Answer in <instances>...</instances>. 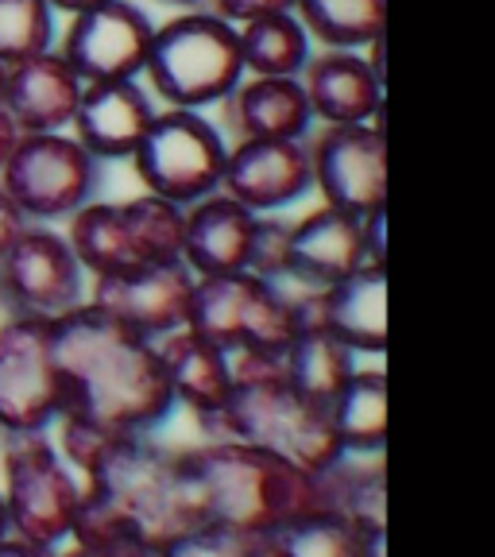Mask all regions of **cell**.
Segmentation results:
<instances>
[{
	"instance_id": "14",
	"label": "cell",
	"mask_w": 495,
	"mask_h": 557,
	"mask_svg": "<svg viewBox=\"0 0 495 557\" xmlns=\"http://www.w3.org/2000/svg\"><path fill=\"white\" fill-rule=\"evenodd\" d=\"M313 186L325 206L372 218L387 198V139L375 124H325L310 139Z\"/></svg>"
},
{
	"instance_id": "44",
	"label": "cell",
	"mask_w": 495,
	"mask_h": 557,
	"mask_svg": "<svg viewBox=\"0 0 495 557\" xmlns=\"http://www.w3.org/2000/svg\"><path fill=\"white\" fill-rule=\"evenodd\" d=\"M4 70H9V66H4V62H0V86H4Z\"/></svg>"
},
{
	"instance_id": "8",
	"label": "cell",
	"mask_w": 495,
	"mask_h": 557,
	"mask_svg": "<svg viewBox=\"0 0 495 557\" xmlns=\"http://www.w3.org/2000/svg\"><path fill=\"white\" fill-rule=\"evenodd\" d=\"M82 487L128 515L139 531L163 546L174 534L190 531L178 496V461L174 453L151 442V434H121L94 472L82 476Z\"/></svg>"
},
{
	"instance_id": "5",
	"label": "cell",
	"mask_w": 495,
	"mask_h": 557,
	"mask_svg": "<svg viewBox=\"0 0 495 557\" xmlns=\"http://www.w3.org/2000/svg\"><path fill=\"white\" fill-rule=\"evenodd\" d=\"M151 89L171 109H206L244 82L236 24L213 12H186L156 27L144 62Z\"/></svg>"
},
{
	"instance_id": "37",
	"label": "cell",
	"mask_w": 495,
	"mask_h": 557,
	"mask_svg": "<svg viewBox=\"0 0 495 557\" xmlns=\"http://www.w3.org/2000/svg\"><path fill=\"white\" fill-rule=\"evenodd\" d=\"M383 209L380 213H372V218H364V248H368V263H375V268H383Z\"/></svg>"
},
{
	"instance_id": "21",
	"label": "cell",
	"mask_w": 495,
	"mask_h": 557,
	"mask_svg": "<svg viewBox=\"0 0 495 557\" xmlns=\"http://www.w3.org/2000/svg\"><path fill=\"white\" fill-rule=\"evenodd\" d=\"M302 89L313 121L375 124L383 116V78L357 51H325L306 59Z\"/></svg>"
},
{
	"instance_id": "41",
	"label": "cell",
	"mask_w": 495,
	"mask_h": 557,
	"mask_svg": "<svg viewBox=\"0 0 495 557\" xmlns=\"http://www.w3.org/2000/svg\"><path fill=\"white\" fill-rule=\"evenodd\" d=\"M9 539V511H4V496H0V542Z\"/></svg>"
},
{
	"instance_id": "23",
	"label": "cell",
	"mask_w": 495,
	"mask_h": 557,
	"mask_svg": "<svg viewBox=\"0 0 495 557\" xmlns=\"http://www.w3.org/2000/svg\"><path fill=\"white\" fill-rule=\"evenodd\" d=\"M225 116L240 139H306L310 101L298 78H252L225 97Z\"/></svg>"
},
{
	"instance_id": "30",
	"label": "cell",
	"mask_w": 495,
	"mask_h": 557,
	"mask_svg": "<svg viewBox=\"0 0 495 557\" xmlns=\"http://www.w3.org/2000/svg\"><path fill=\"white\" fill-rule=\"evenodd\" d=\"M70 542L97 557H159V542L144 534L128 515L82 487V504L70 527Z\"/></svg>"
},
{
	"instance_id": "28",
	"label": "cell",
	"mask_w": 495,
	"mask_h": 557,
	"mask_svg": "<svg viewBox=\"0 0 495 557\" xmlns=\"http://www.w3.org/2000/svg\"><path fill=\"white\" fill-rule=\"evenodd\" d=\"M236 35L244 70H252L256 78H298L310 59V35L290 12L248 20L236 27Z\"/></svg>"
},
{
	"instance_id": "17",
	"label": "cell",
	"mask_w": 495,
	"mask_h": 557,
	"mask_svg": "<svg viewBox=\"0 0 495 557\" xmlns=\"http://www.w3.org/2000/svg\"><path fill=\"white\" fill-rule=\"evenodd\" d=\"M313 186L306 139H240L225 159L221 190L252 213H271L298 201Z\"/></svg>"
},
{
	"instance_id": "25",
	"label": "cell",
	"mask_w": 495,
	"mask_h": 557,
	"mask_svg": "<svg viewBox=\"0 0 495 557\" xmlns=\"http://www.w3.org/2000/svg\"><path fill=\"white\" fill-rule=\"evenodd\" d=\"M252 557H360V527L345 515L318 511L248 534Z\"/></svg>"
},
{
	"instance_id": "42",
	"label": "cell",
	"mask_w": 495,
	"mask_h": 557,
	"mask_svg": "<svg viewBox=\"0 0 495 557\" xmlns=\"http://www.w3.org/2000/svg\"><path fill=\"white\" fill-rule=\"evenodd\" d=\"M54 557H97V554H89V549L74 546V549H66V554H54Z\"/></svg>"
},
{
	"instance_id": "12",
	"label": "cell",
	"mask_w": 495,
	"mask_h": 557,
	"mask_svg": "<svg viewBox=\"0 0 495 557\" xmlns=\"http://www.w3.org/2000/svg\"><path fill=\"white\" fill-rule=\"evenodd\" d=\"M86 302V271L62 233L27 225V233L0 256V310L9 318L54 322Z\"/></svg>"
},
{
	"instance_id": "27",
	"label": "cell",
	"mask_w": 495,
	"mask_h": 557,
	"mask_svg": "<svg viewBox=\"0 0 495 557\" xmlns=\"http://www.w3.org/2000/svg\"><path fill=\"white\" fill-rule=\"evenodd\" d=\"M330 418L348 457H380L387 442V375L352 372L330 403Z\"/></svg>"
},
{
	"instance_id": "3",
	"label": "cell",
	"mask_w": 495,
	"mask_h": 557,
	"mask_svg": "<svg viewBox=\"0 0 495 557\" xmlns=\"http://www.w3.org/2000/svg\"><path fill=\"white\" fill-rule=\"evenodd\" d=\"M198 426L213 442L256 445V449L279 453L310 472H325L348 457L333 430L330 407L298 395L287 383V372L233 383L228 399L213 414H201Z\"/></svg>"
},
{
	"instance_id": "38",
	"label": "cell",
	"mask_w": 495,
	"mask_h": 557,
	"mask_svg": "<svg viewBox=\"0 0 495 557\" xmlns=\"http://www.w3.org/2000/svg\"><path fill=\"white\" fill-rule=\"evenodd\" d=\"M0 557H54V549H44V546H32L24 539H4L0 542Z\"/></svg>"
},
{
	"instance_id": "35",
	"label": "cell",
	"mask_w": 495,
	"mask_h": 557,
	"mask_svg": "<svg viewBox=\"0 0 495 557\" xmlns=\"http://www.w3.org/2000/svg\"><path fill=\"white\" fill-rule=\"evenodd\" d=\"M27 225H35V221L27 218L24 209H20L16 201L9 198V194L0 190V256L9 252L12 244H16L20 236L27 233Z\"/></svg>"
},
{
	"instance_id": "9",
	"label": "cell",
	"mask_w": 495,
	"mask_h": 557,
	"mask_svg": "<svg viewBox=\"0 0 495 557\" xmlns=\"http://www.w3.org/2000/svg\"><path fill=\"white\" fill-rule=\"evenodd\" d=\"M101 163L66 132H27L0 166V190L9 194L35 225L74 218L94 201Z\"/></svg>"
},
{
	"instance_id": "43",
	"label": "cell",
	"mask_w": 495,
	"mask_h": 557,
	"mask_svg": "<svg viewBox=\"0 0 495 557\" xmlns=\"http://www.w3.org/2000/svg\"><path fill=\"white\" fill-rule=\"evenodd\" d=\"M159 4H178V9H190V4H198V0H159Z\"/></svg>"
},
{
	"instance_id": "15",
	"label": "cell",
	"mask_w": 495,
	"mask_h": 557,
	"mask_svg": "<svg viewBox=\"0 0 495 557\" xmlns=\"http://www.w3.org/2000/svg\"><path fill=\"white\" fill-rule=\"evenodd\" d=\"M290 313H295V333L325 330L352 352L383 357L387 352V271L364 263L333 287H298V295H290Z\"/></svg>"
},
{
	"instance_id": "16",
	"label": "cell",
	"mask_w": 495,
	"mask_h": 557,
	"mask_svg": "<svg viewBox=\"0 0 495 557\" xmlns=\"http://www.w3.org/2000/svg\"><path fill=\"white\" fill-rule=\"evenodd\" d=\"M194 295V271L183 260L128 268L116 275H97L89 290V306L116 318L128 330L159 341L183 330Z\"/></svg>"
},
{
	"instance_id": "11",
	"label": "cell",
	"mask_w": 495,
	"mask_h": 557,
	"mask_svg": "<svg viewBox=\"0 0 495 557\" xmlns=\"http://www.w3.org/2000/svg\"><path fill=\"white\" fill-rule=\"evenodd\" d=\"M62 414L51 322L9 318L0 325V434H47Z\"/></svg>"
},
{
	"instance_id": "31",
	"label": "cell",
	"mask_w": 495,
	"mask_h": 557,
	"mask_svg": "<svg viewBox=\"0 0 495 557\" xmlns=\"http://www.w3.org/2000/svg\"><path fill=\"white\" fill-rule=\"evenodd\" d=\"M54 47V9L47 0H0V62H24Z\"/></svg>"
},
{
	"instance_id": "26",
	"label": "cell",
	"mask_w": 495,
	"mask_h": 557,
	"mask_svg": "<svg viewBox=\"0 0 495 557\" xmlns=\"http://www.w3.org/2000/svg\"><path fill=\"white\" fill-rule=\"evenodd\" d=\"M352 357H357V352L348 345H341L333 333L306 330V333H295V341L287 345L283 368H287V383L298 395L330 407L341 395V387L357 372V360Z\"/></svg>"
},
{
	"instance_id": "22",
	"label": "cell",
	"mask_w": 495,
	"mask_h": 557,
	"mask_svg": "<svg viewBox=\"0 0 495 557\" xmlns=\"http://www.w3.org/2000/svg\"><path fill=\"white\" fill-rule=\"evenodd\" d=\"M256 213L244 209L225 190L186 206V233H183V263L194 278L233 275L248 268V244H252Z\"/></svg>"
},
{
	"instance_id": "1",
	"label": "cell",
	"mask_w": 495,
	"mask_h": 557,
	"mask_svg": "<svg viewBox=\"0 0 495 557\" xmlns=\"http://www.w3.org/2000/svg\"><path fill=\"white\" fill-rule=\"evenodd\" d=\"M62 414H89L132 434H151L178 407L159 345L97 306L82 302L51 322Z\"/></svg>"
},
{
	"instance_id": "20",
	"label": "cell",
	"mask_w": 495,
	"mask_h": 557,
	"mask_svg": "<svg viewBox=\"0 0 495 557\" xmlns=\"http://www.w3.org/2000/svg\"><path fill=\"white\" fill-rule=\"evenodd\" d=\"M368 263L364 218L341 213L333 206L313 209L310 218L290 225V271L287 278L302 290L333 287ZM283 278V283H287Z\"/></svg>"
},
{
	"instance_id": "13",
	"label": "cell",
	"mask_w": 495,
	"mask_h": 557,
	"mask_svg": "<svg viewBox=\"0 0 495 557\" xmlns=\"http://www.w3.org/2000/svg\"><path fill=\"white\" fill-rule=\"evenodd\" d=\"M148 12L132 0H101L94 9L74 12L54 51L78 74L82 86L89 82H128L144 74L151 47Z\"/></svg>"
},
{
	"instance_id": "34",
	"label": "cell",
	"mask_w": 495,
	"mask_h": 557,
	"mask_svg": "<svg viewBox=\"0 0 495 557\" xmlns=\"http://www.w3.org/2000/svg\"><path fill=\"white\" fill-rule=\"evenodd\" d=\"M209 4H213V16L228 20V24H248V20L295 9V0H209Z\"/></svg>"
},
{
	"instance_id": "33",
	"label": "cell",
	"mask_w": 495,
	"mask_h": 557,
	"mask_svg": "<svg viewBox=\"0 0 495 557\" xmlns=\"http://www.w3.org/2000/svg\"><path fill=\"white\" fill-rule=\"evenodd\" d=\"M159 557H252L248 534L221 531V527H190L159 546Z\"/></svg>"
},
{
	"instance_id": "10",
	"label": "cell",
	"mask_w": 495,
	"mask_h": 557,
	"mask_svg": "<svg viewBox=\"0 0 495 557\" xmlns=\"http://www.w3.org/2000/svg\"><path fill=\"white\" fill-rule=\"evenodd\" d=\"M186 330L221 348L260 345L287 352V345L295 341L290 295L283 290V283H271L252 271L194 278Z\"/></svg>"
},
{
	"instance_id": "39",
	"label": "cell",
	"mask_w": 495,
	"mask_h": 557,
	"mask_svg": "<svg viewBox=\"0 0 495 557\" xmlns=\"http://www.w3.org/2000/svg\"><path fill=\"white\" fill-rule=\"evenodd\" d=\"M16 139H20V128L12 124V116L0 109V166H4V159L12 156V148H16Z\"/></svg>"
},
{
	"instance_id": "6",
	"label": "cell",
	"mask_w": 495,
	"mask_h": 557,
	"mask_svg": "<svg viewBox=\"0 0 495 557\" xmlns=\"http://www.w3.org/2000/svg\"><path fill=\"white\" fill-rule=\"evenodd\" d=\"M4 511L9 534L32 546L54 549L70 539L82 504V480L59 457L47 434H4Z\"/></svg>"
},
{
	"instance_id": "7",
	"label": "cell",
	"mask_w": 495,
	"mask_h": 557,
	"mask_svg": "<svg viewBox=\"0 0 495 557\" xmlns=\"http://www.w3.org/2000/svg\"><path fill=\"white\" fill-rule=\"evenodd\" d=\"M225 159V136L198 109L156 113L144 139H139V148L132 151L136 178L148 186V194L183 209L221 190Z\"/></svg>"
},
{
	"instance_id": "36",
	"label": "cell",
	"mask_w": 495,
	"mask_h": 557,
	"mask_svg": "<svg viewBox=\"0 0 495 557\" xmlns=\"http://www.w3.org/2000/svg\"><path fill=\"white\" fill-rule=\"evenodd\" d=\"M360 557H387V522H357Z\"/></svg>"
},
{
	"instance_id": "19",
	"label": "cell",
	"mask_w": 495,
	"mask_h": 557,
	"mask_svg": "<svg viewBox=\"0 0 495 557\" xmlns=\"http://www.w3.org/2000/svg\"><path fill=\"white\" fill-rule=\"evenodd\" d=\"M78 74L51 47V51H39L4 70L0 109L12 116L20 136H27V132H66L70 121H74V109H78Z\"/></svg>"
},
{
	"instance_id": "18",
	"label": "cell",
	"mask_w": 495,
	"mask_h": 557,
	"mask_svg": "<svg viewBox=\"0 0 495 557\" xmlns=\"http://www.w3.org/2000/svg\"><path fill=\"white\" fill-rule=\"evenodd\" d=\"M156 104H151L148 89L136 78L128 82H89L82 86L78 109L70 121V136L78 139L82 148L104 163V159H132L139 148V139L148 132Z\"/></svg>"
},
{
	"instance_id": "32",
	"label": "cell",
	"mask_w": 495,
	"mask_h": 557,
	"mask_svg": "<svg viewBox=\"0 0 495 557\" xmlns=\"http://www.w3.org/2000/svg\"><path fill=\"white\" fill-rule=\"evenodd\" d=\"M252 275L283 283L290 271V225L279 218H260L256 213L252 225V244H248V268Z\"/></svg>"
},
{
	"instance_id": "2",
	"label": "cell",
	"mask_w": 495,
	"mask_h": 557,
	"mask_svg": "<svg viewBox=\"0 0 495 557\" xmlns=\"http://www.w3.org/2000/svg\"><path fill=\"white\" fill-rule=\"evenodd\" d=\"M186 527L263 534L279 522L330 511L322 472L244 442H209L174 453Z\"/></svg>"
},
{
	"instance_id": "29",
	"label": "cell",
	"mask_w": 495,
	"mask_h": 557,
	"mask_svg": "<svg viewBox=\"0 0 495 557\" xmlns=\"http://www.w3.org/2000/svg\"><path fill=\"white\" fill-rule=\"evenodd\" d=\"M298 24L333 51H357L383 39L387 0H295Z\"/></svg>"
},
{
	"instance_id": "4",
	"label": "cell",
	"mask_w": 495,
	"mask_h": 557,
	"mask_svg": "<svg viewBox=\"0 0 495 557\" xmlns=\"http://www.w3.org/2000/svg\"><path fill=\"white\" fill-rule=\"evenodd\" d=\"M186 209L156 194L128 201H86L66 218V244L89 278L183 260Z\"/></svg>"
},
{
	"instance_id": "40",
	"label": "cell",
	"mask_w": 495,
	"mask_h": 557,
	"mask_svg": "<svg viewBox=\"0 0 495 557\" xmlns=\"http://www.w3.org/2000/svg\"><path fill=\"white\" fill-rule=\"evenodd\" d=\"M54 12H66V16H74V12H86L94 9V4H101V0H47Z\"/></svg>"
},
{
	"instance_id": "24",
	"label": "cell",
	"mask_w": 495,
	"mask_h": 557,
	"mask_svg": "<svg viewBox=\"0 0 495 557\" xmlns=\"http://www.w3.org/2000/svg\"><path fill=\"white\" fill-rule=\"evenodd\" d=\"M156 345H159V357H163L166 380H171L174 403L190 407L194 418L213 414L228 399L233 375H228V357L221 345L198 337L186 325L159 337Z\"/></svg>"
}]
</instances>
